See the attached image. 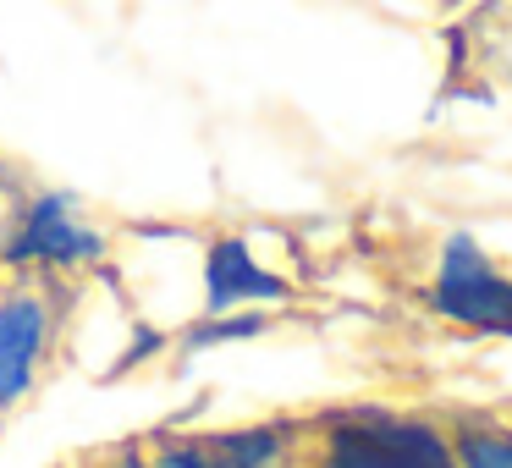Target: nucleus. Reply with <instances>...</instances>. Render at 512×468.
Returning a JSON list of instances; mask_svg holds the SVG:
<instances>
[{
    "label": "nucleus",
    "mask_w": 512,
    "mask_h": 468,
    "mask_svg": "<svg viewBox=\"0 0 512 468\" xmlns=\"http://www.w3.org/2000/svg\"><path fill=\"white\" fill-rule=\"evenodd\" d=\"M111 259V232L83 215L67 188H39L0 232V270L39 281H78Z\"/></svg>",
    "instance_id": "f257e3e1"
},
{
    "label": "nucleus",
    "mask_w": 512,
    "mask_h": 468,
    "mask_svg": "<svg viewBox=\"0 0 512 468\" xmlns=\"http://www.w3.org/2000/svg\"><path fill=\"white\" fill-rule=\"evenodd\" d=\"M72 314L67 281L12 276L0 287V419L17 413L56 364L61 331Z\"/></svg>",
    "instance_id": "f03ea898"
},
{
    "label": "nucleus",
    "mask_w": 512,
    "mask_h": 468,
    "mask_svg": "<svg viewBox=\"0 0 512 468\" xmlns=\"http://www.w3.org/2000/svg\"><path fill=\"white\" fill-rule=\"evenodd\" d=\"M320 468H457L446 441L413 419L391 413H347L325 435Z\"/></svg>",
    "instance_id": "7ed1b4c3"
},
{
    "label": "nucleus",
    "mask_w": 512,
    "mask_h": 468,
    "mask_svg": "<svg viewBox=\"0 0 512 468\" xmlns=\"http://www.w3.org/2000/svg\"><path fill=\"white\" fill-rule=\"evenodd\" d=\"M435 303H441V314H452V320H463V325L512 336V281L496 276L468 237H452V243H446L441 276H435Z\"/></svg>",
    "instance_id": "20e7f679"
},
{
    "label": "nucleus",
    "mask_w": 512,
    "mask_h": 468,
    "mask_svg": "<svg viewBox=\"0 0 512 468\" xmlns=\"http://www.w3.org/2000/svg\"><path fill=\"white\" fill-rule=\"evenodd\" d=\"M155 468H287V435L270 424L248 430H215V435H155L144 441Z\"/></svg>",
    "instance_id": "39448f33"
},
{
    "label": "nucleus",
    "mask_w": 512,
    "mask_h": 468,
    "mask_svg": "<svg viewBox=\"0 0 512 468\" xmlns=\"http://www.w3.org/2000/svg\"><path fill=\"white\" fill-rule=\"evenodd\" d=\"M204 314H232V309H265L287 298V281L270 265H259L243 237H215L204 248Z\"/></svg>",
    "instance_id": "423d86ee"
},
{
    "label": "nucleus",
    "mask_w": 512,
    "mask_h": 468,
    "mask_svg": "<svg viewBox=\"0 0 512 468\" xmlns=\"http://www.w3.org/2000/svg\"><path fill=\"white\" fill-rule=\"evenodd\" d=\"M270 325L265 309H232V314H204V320H193L188 331L177 336V353H210V347H226V342H248V336H259Z\"/></svg>",
    "instance_id": "0eeeda50"
},
{
    "label": "nucleus",
    "mask_w": 512,
    "mask_h": 468,
    "mask_svg": "<svg viewBox=\"0 0 512 468\" xmlns=\"http://www.w3.org/2000/svg\"><path fill=\"white\" fill-rule=\"evenodd\" d=\"M457 457H463V468H512V435H463Z\"/></svg>",
    "instance_id": "6e6552de"
},
{
    "label": "nucleus",
    "mask_w": 512,
    "mask_h": 468,
    "mask_svg": "<svg viewBox=\"0 0 512 468\" xmlns=\"http://www.w3.org/2000/svg\"><path fill=\"white\" fill-rule=\"evenodd\" d=\"M78 468H155V457H149V446H116L111 457H100V463H78Z\"/></svg>",
    "instance_id": "1a4fd4ad"
}]
</instances>
